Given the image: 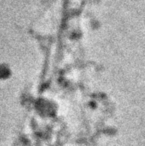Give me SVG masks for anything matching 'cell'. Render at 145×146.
Segmentation results:
<instances>
[{
  "instance_id": "obj_1",
  "label": "cell",
  "mask_w": 145,
  "mask_h": 146,
  "mask_svg": "<svg viewBox=\"0 0 145 146\" xmlns=\"http://www.w3.org/2000/svg\"><path fill=\"white\" fill-rule=\"evenodd\" d=\"M9 76V70L6 67H0V78H6Z\"/></svg>"
}]
</instances>
